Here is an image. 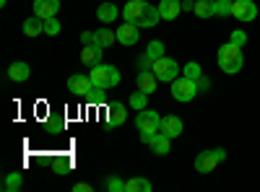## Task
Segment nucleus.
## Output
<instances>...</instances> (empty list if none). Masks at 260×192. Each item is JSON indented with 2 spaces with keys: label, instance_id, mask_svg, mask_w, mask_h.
<instances>
[{
  "label": "nucleus",
  "instance_id": "1",
  "mask_svg": "<svg viewBox=\"0 0 260 192\" xmlns=\"http://www.w3.org/2000/svg\"><path fill=\"white\" fill-rule=\"evenodd\" d=\"M242 65H245L242 47H237V45H232V42H226V45L219 50V68H221L224 73L234 75V73L242 70Z\"/></svg>",
  "mask_w": 260,
  "mask_h": 192
},
{
  "label": "nucleus",
  "instance_id": "2",
  "mask_svg": "<svg viewBox=\"0 0 260 192\" xmlns=\"http://www.w3.org/2000/svg\"><path fill=\"white\" fill-rule=\"evenodd\" d=\"M89 78H91L96 91H107V89L120 86V70L115 65H104V62H99L96 68H91Z\"/></svg>",
  "mask_w": 260,
  "mask_h": 192
},
{
  "label": "nucleus",
  "instance_id": "3",
  "mask_svg": "<svg viewBox=\"0 0 260 192\" xmlns=\"http://www.w3.org/2000/svg\"><path fill=\"white\" fill-rule=\"evenodd\" d=\"M136 127H138V135L143 143H148L159 130H161V117L159 112H151V109H141L136 117Z\"/></svg>",
  "mask_w": 260,
  "mask_h": 192
},
{
  "label": "nucleus",
  "instance_id": "4",
  "mask_svg": "<svg viewBox=\"0 0 260 192\" xmlns=\"http://www.w3.org/2000/svg\"><path fill=\"white\" fill-rule=\"evenodd\" d=\"M224 159H226V151H224V148H213V151H203V153L195 156V172L208 174V172H213V169L219 166Z\"/></svg>",
  "mask_w": 260,
  "mask_h": 192
},
{
  "label": "nucleus",
  "instance_id": "5",
  "mask_svg": "<svg viewBox=\"0 0 260 192\" xmlns=\"http://www.w3.org/2000/svg\"><path fill=\"white\" fill-rule=\"evenodd\" d=\"M195 94H198V83L190 81L187 75L172 81V96H175L177 101H192Z\"/></svg>",
  "mask_w": 260,
  "mask_h": 192
},
{
  "label": "nucleus",
  "instance_id": "6",
  "mask_svg": "<svg viewBox=\"0 0 260 192\" xmlns=\"http://www.w3.org/2000/svg\"><path fill=\"white\" fill-rule=\"evenodd\" d=\"M180 73V65H177V60H172V57H159L154 60V75L161 81V83H172L177 78Z\"/></svg>",
  "mask_w": 260,
  "mask_h": 192
},
{
  "label": "nucleus",
  "instance_id": "7",
  "mask_svg": "<svg viewBox=\"0 0 260 192\" xmlns=\"http://www.w3.org/2000/svg\"><path fill=\"white\" fill-rule=\"evenodd\" d=\"M68 91H71L73 96H89V94L96 91V89H94V83H91L89 75H71V78H68Z\"/></svg>",
  "mask_w": 260,
  "mask_h": 192
},
{
  "label": "nucleus",
  "instance_id": "8",
  "mask_svg": "<svg viewBox=\"0 0 260 192\" xmlns=\"http://www.w3.org/2000/svg\"><path fill=\"white\" fill-rule=\"evenodd\" d=\"M232 16L240 18V21H255L257 18V6L252 0H237L232 6Z\"/></svg>",
  "mask_w": 260,
  "mask_h": 192
},
{
  "label": "nucleus",
  "instance_id": "9",
  "mask_svg": "<svg viewBox=\"0 0 260 192\" xmlns=\"http://www.w3.org/2000/svg\"><path fill=\"white\" fill-rule=\"evenodd\" d=\"M138 24H133V21H125V24L117 29V42L125 47H133L136 42H138Z\"/></svg>",
  "mask_w": 260,
  "mask_h": 192
},
{
  "label": "nucleus",
  "instance_id": "10",
  "mask_svg": "<svg viewBox=\"0 0 260 192\" xmlns=\"http://www.w3.org/2000/svg\"><path fill=\"white\" fill-rule=\"evenodd\" d=\"M60 11V0H34V16L39 18H55Z\"/></svg>",
  "mask_w": 260,
  "mask_h": 192
},
{
  "label": "nucleus",
  "instance_id": "11",
  "mask_svg": "<svg viewBox=\"0 0 260 192\" xmlns=\"http://www.w3.org/2000/svg\"><path fill=\"white\" fill-rule=\"evenodd\" d=\"M143 11H146V0H127V6L122 8V18L133 21V24H141Z\"/></svg>",
  "mask_w": 260,
  "mask_h": 192
},
{
  "label": "nucleus",
  "instance_id": "12",
  "mask_svg": "<svg viewBox=\"0 0 260 192\" xmlns=\"http://www.w3.org/2000/svg\"><path fill=\"white\" fill-rule=\"evenodd\" d=\"M102 47L99 45H83V50H81V62L86 68H96L99 62H102Z\"/></svg>",
  "mask_w": 260,
  "mask_h": 192
},
{
  "label": "nucleus",
  "instance_id": "13",
  "mask_svg": "<svg viewBox=\"0 0 260 192\" xmlns=\"http://www.w3.org/2000/svg\"><path fill=\"white\" fill-rule=\"evenodd\" d=\"M159 133H164L167 138H177V135H182V120L177 117V114H167V117H161V130Z\"/></svg>",
  "mask_w": 260,
  "mask_h": 192
},
{
  "label": "nucleus",
  "instance_id": "14",
  "mask_svg": "<svg viewBox=\"0 0 260 192\" xmlns=\"http://www.w3.org/2000/svg\"><path fill=\"white\" fill-rule=\"evenodd\" d=\"M156 86H159V78L154 75V70H141L138 73V89L143 91V94H154L156 91Z\"/></svg>",
  "mask_w": 260,
  "mask_h": 192
},
{
  "label": "nucleus",
  "instance_id": "15",
  "mask_svg": "<svg viewBox=\"0 0 260 192\" xmlns=\"http://www.w3.org/2000/svg\"><path fill=\"white\" fill-rule=\"evenodd\" d=\"M148 148H151V151H154L156 156H167L169 148H172V138H167L164 133H156L154 138L148 140Z\"/></svg>",
  "mask_w": 260,
  "mask_h": 192
},
{
  "label": "nucleus",
  "instance_id": "16",
  "mask_svg": "<svg viewBox=\"0 0 260 192\" xmlns=\"http://www.w3.org/2000/svg\"><path fill=\"white\" fill-rule=\"evenodd\" d=\"M180 11H182L180 0H161V3H159V13H161L164 21H175L180 16Z\"/></svg>",
  "mask_w": 260,
  "mask_h": 192
},
{
  "label": "nucleus",
  "instance_id": "17",
  "mask_svg": "<svg viewBox=\"0 0 260 192\" xmlns=\"http://www.w3.org/2000/svg\"><path fill=\"white\" fill-rule=\"evenodd\" d=\"M161 21V13H159V6H151L146 3V11H143V18H141V29H151V26H156Z\"/></svg>",
  "mask_w": 260,
  "mask_h": 192
},
{
  "label": "nucleus",
  "instance_id": "18",
  "mask_svg": "<svg viewBox=\"0 0 260 192\" xmlns=\"http://www.w3.org/2000/svg\"><path fill=\"white\" fill-rule=\"evenodd\" d=\"M24 34L26 36H39V34H45V18H39V16H31L24 21Z\"/></svg>",
  "mask_w": 260,
  "mask_h": 192
},
{
  "label": "nucleus",
  "instance_id": "19",
  "mask_svg": "<svg viewBox=\"0 0 260 192\" xmlns=\"http://www.w3.org/2000/svg\"><path fill=\"white\" fill-rule=\"evenodd\" d=\"M29 75H31V70H29L26 62H13V65L8 68V78H11V81H16V83L29 81Z\"/></svg>",
  "mask_w": 260,
  "mask_h": 192
},
{
  "label": "nucleus",
  "instance_id": "20",
  "mask_svg": "<svg viewBox=\"0 0 260 192\" xmlns=\"http://www.w3.org/2000/svg\"><path fill=\"white\" fill-rule=\"evenodd\" d=\"M117 16H120V11H117L115 3H102V6L96 8V18L102 21V24H112Z\"/></svg>",
  "mask_w": 260,
  "mask_h": 192
},
{
  "label": "nucleus",
  "instance_id": "21",
  "mask_svg": "<svg viewBox=\"0 0 260 192\" xmlns=\"http://www.w3.org/2000/svg\"><path fill=\"white\" fill-rule=\"evenodd\" d=\"M112 42H117V34L115 31H110V29H99V31H94V45H99L102 50H107L112 45Z\"/></svg>",
  "mask_w": 260,
  "mask_h": 192
},
{
  "label": "nucleus",
  "instance_id": "22",
  "mask_svg": "<svg viewBox=\"0 0 260 192\" xmlns=\"http://www.w3.org/2000/svg\"><path fill=\"white\" fill-rule=\"evenodd\" d=\"M21 187H24V177H21L18 172L6 174V179H3V189H6V192H18Z\"/></svg>",
  "mask_w": 260,
  "mask_h": 192
},
{
  "label": "nucleus",
  "instance_id": "23",
  "mask_svg": "<svg viewBox=\"0 0 260 192\" xmlns=\"http://www.w3.org/2000/svg\"><path fill=\"white\" fill-rule=\"evenodd\" d=\"M125 192H151V182L141 179V177H133V179L125 182Z\"/></svg>",
  "mask_w": 260,
  "mask_h": 192
},
{
  "label": "nucleus",
  "instance_id": "24",
  "mask_svg": "<svg viewBox=\"0 0 260 192\" xmlns=\"http://www.w3.org/2000/svg\"><path fill=\"white\" fill-rule=\"evenodd\" d=\"M192 13L201 16V18H211L213 16V0H198L195 8H192Z\"/></svg>",
  "mask_w": 260,
  "mask_h": 192
},
{
  "label": "nucleus",
  "instance_id": "25",
  "mask_svg": "<svg viewBox=\"0 0 260 192\" xmlns=\"http://www.w3.org/2000/svg\"><path fill=\"white\" fill-rule=\"evenodd\" d=\"M125 120H127V109H125L122 104H112L110 106V122L112 125H122Z\"/></svg>",
  "mask_w": 260,
  "mask_h": 192
},
{
  "label": "nucleus",
  "instance_id": "26",
  "mask_svg": "<svg viewBox=\"0 0 260 192\" xmlns=\"http://www.w3.org/2000/svg\"><path fill=\"white\" fill-rule=\"evenodd\" d=\"M232 0H213V16H232Z\"/></svg>",
  "mask_w": 260,
  "mask_h": 192
},
{
  "label": "nucleus",
  "instance_id": "27",
  "mask_svg": "<svg viewBox=\"0 0 260 192\" xmlns=\"http://www.w3.org/2000/svg\"><path fill=\"white\" fill-rule=\"evenodd\" d=\"M146 101H148V94H143L141 89L130 96V106H133L136 112H141V109H146Z\"/></svg>",
  "mask_w": 260,
  "mask_h": 192
},
{
  "label": "nucleus",
  "instance_id": "28",
  "mask_svg": "<svg viewBox=\"0 0 260 192\" xmlns=\"http://www.w3.org/2000/svg\"><path fill=\"white\" fill-rule=\"evenodd\" d=\"M146 55H148L151 60H159V57H164V45H161L159 39L148 42V50H146Z\"/></svg>",
  "mask_w": 260,
  "mask_h": 192
},
{
  "label": "nucleus",
  "instance_id": "29",
  "mask_svg": "<svg viewBox=\"0 0 260 192\" xmlns=\"http://www.w3.org/2000/svg\"><path fill=\"white\" fill-rule=\"evenodd\" d=\"M104 189L107 192H125V182L120 177H107L104 179Z\"/></svg>",
  "mask_w": 260,
  "mask_h": 192
},
{
  "label": "nucleus",
  "instance_id": "30",
  "mask_svg": "<svg viewBox=\"0 0 260 192\" xmlns=\"http://www.w3.org/2000/svg\"><path fill=\"white\" fill-rule=\"evenodd\" d=\"M182 70H185L182 75H187L190 81H198V78H203V70H201V65H198V62H187V65H185Z\"/></svg>",
  "mask_w": 260,
  "mask_h": 192
},
{
  "label": "nucleus",
  "instance_id": "31",
  "mask_svg": "<svg viewBox=\"0 0 260 192\" xmlns=\"http://www.w3.org/2000/svg\"><path fill=\"white\" fill-rule=\"evenodd\" d=\"M45 34H50V36H57V34H60V21H57V16L45 21Z\"/></svg>",
  "mask_w": 260,
  "mask_h": 192
},
{
  "label": "nucleus",
  "instance_id": "32",
  "mask_svg": "<svg viewBox=\"0 0 260 192\" xmlns=\"http://www.w3.org/2000/svg\"><path fill=\"white\" fill-rule=\"evenodd\" d=\"M229 42H232V45H237V47H245V45H247V34H245V31H240V29H234Z\"/></svg>",
  "mask_w": 260,
  "mask_h": 192
},
{
  "label": "nucleus",
  "instance_id": "33",
  "mask_svg": "<svg viewBox=\"0 0 260 192\" xmlns=\"http://www.w3.org/2000/svg\"><path fill=\"white\" fill-rule=\"evenodd\" d=\"M94 187L89 184V182H78V184H73V192H91Z\"/></svg>",
  "mask_w": 260,
  "mask_h": 192
},
{
  "label": "nucleus",
  "instance_id": "34",
  "mask_svg": "<svg viewBox=\"0 0 260 192\" xmlns=\"http://www.w3.org/2000/svg\"><path fill=\"white\" fill-rule=\"evenodd\" d=\"M81 42H83V45H94V34L91 31H83L81 34Z\"/></svg>",
  "mask_w": 260,
  "mask_h": 192
},
{
  "label": "nucleus",
  "instance_id": "35",
  "mask_svg": "<svg viewBox=\"0 0 260 192\" xmlns=\"http://www.w3.org/2000/svg\"><path fill=\"white\" fill-rule=\"evenodd\" d=\"M195 83H198V91H206L208 86H211V83H208V78L203 75V78H198V81H195Z\"/></svg>",
  "mask_w": 260,
  "mask_h": 192
},
{
  "label": "nucleus",
  "instance_id": "36",
  "mask_svg": "<svg viewBox=\"0 0 260 192\" xmlns=\"http://www.w3.org/2000/svg\"><path fill=\"white\" fill-rule=\"evenodd\" d=\"M192 8H195L192 0H182V11H192Z\"/></svg>",
  "mask_w": 260,
  "mask_h": 192
}]
</instances>
